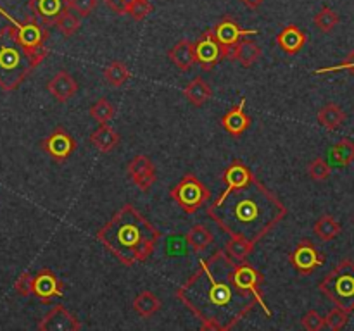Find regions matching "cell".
<instances>
[{
  "instance_id": "41",
  "label": "cell",
  "mask_w": 354,
  "mask_h": 331,
  "mask_svg": "<svg viewBox=\"0 0 354 331\" xmlns=\"http://www.w3.org/2000/svg\"><path fill=\"white\" fill-rule=\"evenodd\" d=\"M335 71H349L354 76V50L349 52L348 57L337 66H332V68H324V69H317L313 71L315 74H325V72H335Z\"/></svg>"
},
{
  "instance_id": "3",
  "label": "cell",
  "mask_w": 354,
  "mask_h": 331,
  "mask_svg": "<svg viewBox=\"0 0 354 331\" xmlns=\"http://www.w3.org/2000/svg\"><path fill=\"white\" fill-rule=\"evenodd\" d=\"M95 238L121 264L131 268L137 262H145L154 254L161 233L135 205L124 203L97 231Z\"/></svg>"
},
{
  "instance_id": "37",
  "label": "cell",
  "mask_w": 354,
  "mask_h": 331,
  "mask_svg": "<svg viewBox=\"0 0 354 331\" xmlns=\"http://www.w3.org/2000/svg\"><path fill=\"white\" fill-rule=\"evenodd\" d=\"M330 164L322 157L315 159V161L308 166V174H310V178L315 179V181H325V179L330 176Z\"/></svg>"
},
{
  "instance_id": "42",
  "label": "cell",
  "mask_w": 354,
  "mask_h": 331,
  "mask_svg": "<svg viewBox=\"0 0 354 331\" xmlns=\"http://www.w3.org/2000/svg\"><path fill=\"white\" fill-rule=\"evenodd\" d=\"M166 250H168V255H182L185 254V250H183V245H182V238L178 237V234H171V237L168 238V245H166Z\"/></svg>"
},
{
  "instance_id": "12",
  "label": "cell",
  "mask_w": 354,
  "mask_h": 331,
  "mask_svg": "<svg viewBox=\"0 0 354 331\" xmlns=\"http://www.w3.org/2000/svg\"><path fill=\"white\" fill-rule=\"evenodd\" d=\"M194 57L204 71H211L214 66L223 61V50L214 38L213 30L204 31L199 40L194 43Z\"/></svg>"
},
{
  "instance_id": "7",
  "label": "cell",
  "mask_w": 354,
  "mask_h": 331,
  "mask_svg": "<svg viewBox=\"0 0 354 331\" xmlns=\"http://www.w3.org/2000/svg\"><path fill=\"white\" fill-rule=\"evenodd\" d=\"M171 199L187 214H196L204 203L213 199L209 186L204 185L196 174H185L171 188Z\"/></svg>"
},
{
  "instance_id": "14",
  "label": "cell",
  "mask_w": 354,
  "mask_h": 331,
  "mask_svg": "<svg viewBox=\"0 0 354 331\" xmlns=\"http://www.w3.org/2000/svg\"><path fill=\"white\" fill-rule=\"evenodd\" d=\"M128 176H130L131 183L142 192H149L154 186L156 179H158V172H156V166L147 155L140 154L135 155L130 162H128Z\"/></svg>"
},
{
  "instance_id": "11",
  "label": "cell",
  "mask_w": 354,
  "mask_h": 331,
  "mask_svg": "<svg viewBox=\"0 0 354 331\" xmlns=\"http://www.w3.org/2000/svg\"><path fill=\"white\" fill-rule=\"evenodd\" d=\"M41 148L55 162H64L76 150V140L69 131H66L62 126H57L45 140H41Z\"/></svg>"
},
{
  "instance_id": "5",
  "label": "cell",
  "mask_w": 354,
  "mask_h": 331,
  "mask_svg": "<svg viewBox=\"0 0 354 331\" xmlns=\"http://www.w3.org/2000/svg\"><path fill=\"white\" fill-rule=\"evenodd\" d=\"M318 290L341 309L354 310V262L342 259L320 281Z\"/></svg>"
},
{
  "instance_id": "26",
  "label": "cell",
  "mask_w": 354,
  "mask_h": 331,
  "mask_svg": "<svg viewBox=\"0 0 354 331\" xmlns=\"http://www.w3.org/2000/svg\"><path fill=\"white\" fill-rule=\"evenodd\" d=\"M185 241L196 254H199V252L211 247V243L214 241V234L211 233L209 228L204 226V224H196V226L190 228V231L187 233Z\"/></svg>"
},
{
  "instance_id": "17",
  "label": "cell",
  "mask_w": 354,
  "mask_h": 331,
  "mask_svg": "<svg viewBox=\"0 0 354 331\" xmlns=\"http://www.w3.org/2000/svg\"><path fill=\"white\" fill-rule=\"evenodd\" d=\"M220 124L232 137L239 138L241 134H244L252 124V119L245 112V99H242L237 106L232 107L227 114H223V117L220 119Z\"/></svg>"
},
{
  "instance_id": "8",
  "label": "cell",
  "mask_w": 354,
  "mask_h": 331,
  "mask_svg": "<svg viewBox=\"0 0 354 331\" xmlns=\"http://www.w3.org/2000/svg\"><path fill=\"white\" fill-rule=\"evenodd\" d=\"M258 33V30H244V28H242L232 16H225L223 19L213 28L214 38H216L221 50H223V57L228 59V61H234V50L242 38L252 37V34Z\"/></svg>"
},
{
  "instance_id": "43",
  "label": "cell",
  "mask_w": 354,
  "mask_h": 331,
  "mask_svg": "<svg viewBox=\"0 0 354 331\" xmlns=\"http://www.w3.org/2000/svg\"><path fill=\"white\" fill-rule=\"evenodd\" d=\"M104 3H106L107 7H111V9L114 10V12H118V14H123V9H124V6H127L128 2H130V0H102Z\"/></svg>"
},
{
  "instance_id": "9",
  "label": "cell",
  "mask_w": 354,
  "mask_h": 331,
  "mask_svg": "<svg viewBox=\"0 0 354 331\" xmlns=\"http://www.w3.org/2000/svg\"><path fill=\"white\" fill-rule=\"evenodd\" d=\"M232 278H234V283L241 290H245V292H251L252 295L258 300L259 307L265 310L266 316H272V310L266 305L265 299H263L261 293V285L265 283V276L263 272H259L258 269L252 264H249L248 261H241L237 264H234V269H232Z\"/></svg>"
},
{
  "instance_id": "27",
  "label": "cell",
  "mask_w": 354,
  "mask_h": 331,
  "mask_svg": "<svg viewBox=\"0 0 354 331\" xmlns=\"http://www.w3.org/2000/svg\"><path fill=\"white\" fill-rule=\"evenodd\" d=\"M131 305H133V310L138 316L152 317L159 309H161V300H159V297L156 295L154 292L144 290V292H140L135 297Z\"/></svg>"
},
{
  "instance_id": "6",
  "label": "cell",
  "mask_w": 354,
  "mask_h": 331,
  "mask_svg": "<svg viewBox=\"0 0 354 331\" xmlns=\"http://www.w3.org/2000/svg\"><path fill=\"white\" fill-rule=\"evenodd\" d=\"M0 16L6 17L10 24L14 26V33H16L19 43L26 48L28 54L35 59L38 66L47 59L48 48L45 47V41L48 38V30L41 23H38L37 17L31 16L30 19H26L24 23L14 19L7 10H3L0 7Z\"/></svg>"
},
{
  "instance_id": "18",
  "label": "cell",
  "mask_w": 354,
  "mask_h": 331,
  "mask_svg": "<svg viewBox=\"0 0 354 331\" xmlns=\"http://www.w3.org/2000/svg\"><path fill=\"white\" fill-rule=\"evenodd\" d=\"M275 41L280 47V50L286 52L287 55H296L304 48L308 37L297 24H287V26L277 34Z\"/></svg>"
},
{
  "instance_id": "16",
  "label": "cell",
  "mask_w": 354,
  "mask_h": 331,
  "mask_svg": "<svg viewBox=\"0 0 354 331\" xmlns=\"http://www.w3.org/2000/svg\"><path fill=\"white\" fill-rule=\"evenodd\" d=\"M40 331H78L82 330V323L66 309L64 305L52 307L50 312L45 314L44 319L38 323Z\"/></svg>"
},
{
  "instance_id": "34",
  "label": "cell",
  "mask_w": 354,
  "mask_h": 331,
  "mask_svg": "<svg viewBox=\"0 0 354 331\" xmlns=\"http://www.w3.org/2000/svg\"><path fill=\"white\" fill-rule=\"evenodd\" d=\"M315 26L322 31V33H332L334 28L339 24V14L335 10H332L330 7H322L320 12L315 16L313 19Z\"/></svg>"
},
{
  "instance_id": "35",
  "label": "cell",
  "mask_w": 354,
  "mask_h": 331,
  "mask_svg": "<svg viewBox=\"0 0 354 331\" xmlns=\"http://www.w3.org/2000/svg\"><path fill=\"white\" fill-rule=\"evenodd\" d=\"M152 3L149 0H130V2L124 6L123 14H128L133 21H144L145 16L152 12Z\"/></svg>"
},
{
  "instance_id": "40",
  "label": "cell",
  "mask_w": 354,
  "mask_h": 331,
  "mask_svg": "<svg viewBox=\"0 0 354 331\" xmlns=\"http://www.w3.org/2000/svg\"><path fill=\"white\" fill-rule=\"evenodd\" d=\"M14 290H16L17 295L21 297L33 295V274L23 272V274L16 279V283H14Z\"/></svg>"
},
{
  "instance_id": "33",
  "label": "cell",
  "mask_w": 354,
  "mask_h": 331,
  "mask_svg": "<svg viewBox=\"0 0 354 331\" xmlns=\"http://www.w3.org/2000/svg\"><path fill=\"white\" fill-rule=\"evenodd\" d=\"M90 116H92V119H95L97 123L106 124L116 117V109H114V106L107 99H99L92 107H90Z\"/></svg>"
},
{
  "instance_id": "45",
  "label": "cell",
  "mask_w": 354,
  "mask_h": 331,
  "mask_svg": "<svg viewBox=\"0 0 354 331\" xmlns=\"http://www.w3.org/2000/svg\"><path fill=\"white\" fill-rule=\"evenodd\" d=\"M353 223H354V219H353Z\"/></svg>"
},
{
  "instance_id": "4",
  "label": "cell",
  "mask_w": 354,
  "mask_h": 331,
  "mask_svg": "<svg viewBox=\"0 0 354 331\" xmlns=\"http://www.w3.org/2000/svg\"><path fill=\"white\" fill-rule=\"evenodd\" d=\"M37 66L17 40L12 24L3 26L0 30V88L3 92L17 90Z\"/></svg>"
},
{
  "instance_id": "24",
  "label": "cell",
  "mask_w": 354,
  "mask_h": 331,
  "mask_svg": "<svg viewBox=\"0 0 354 331\" xmlns=\"http://www.w3.org/2000/svg\"><path fill=\"white\" fill-rule=\"evenodd\" d=\"M317 117H318V123H320L322 126L325 128V130L335 131L337 128L342 126V123L346 121L348 114L344 112V109H342L341 106L330 102V103H327V106H324L320 110H318Z\"/></svg>"
},
{
  "instance_id": "15",
  "label": "cell",
  "mask_w": 354,
  "mask_h": 331,
  "mask_svg": "<svg viewBox=\"0 0 354 331\" xmlns=\"http://www.w3.org/2000/svg\"><path fill=\"white\" fill-rule=\"evenodd\" d=\"M252 178H254L252 171L244 164V162L241 161V159H235V161H232V164L228 166V168L223 171V174H221V181L227 185V190H225V192L221 193L218 199H214L213 202H211V205H218V203H220L221 200L228 195V193L234 192V190H237V188H242V186H245Z\"/></svg>"
},
{
  "instance_id": "21",
  "label": "cell",
  "mask_w": 354,
  "mask_h": 331,
  "mask_svg": "<svg viewBox=\"0 0 354 331\" xmlns=\"http://www.w3.org/2000/svg\"><path fill=\"white\" fill-rule=\"evenodd\" d=\"M168 57L169 61H171L182 72L190 71V68L196 64V57H194V43L190 40H187V38L176 41V43L169 48Z\"/></svg>"
},
{
  "instance_id": "38",
  "label": "cell",
  "mask_w": 354,
  "mask_h": 331,
  "mask_svg": "<svg viewBox=\"0 0 354 331\" xmlns=\"http://www.w3.org/2000/svg\"><path fill=\"white\" fill-rule=\"evenodd\" d=\"M99 0H66L69 10H75L80 17H86L97 9Z\"/></svg>"
},
{
  "instance_id": "10",
  "label": "cell",
  "mask_w": 354,
  "mask_h": 331,
  "mask_svg": "<svg viewBox=\"0 0 354 331\" xmlns=\"http://www.w3.org/2000/svg\"><path fill=\"white\" fill-rule=\"evenodd\" d=\"M289 262L299 274L310 276L325 264V255L318 250L310 238H303L289 254Z\"/></svg>"
},
{
  "instance_id": "23",
  "label": "cell",
  "mask_w": 354,
  "mask_h": 331,
  "mask_svg": "<svg viewBox=\"0 0 354 331\" xmlns=\"http://www.w3.org/2000/svg\"><path fill=\"white\" fill-rule=\"evenodd\" d=\"M183 95H185V99L189 100L192 106L201 107L213 97V90H211L209 83L204 81L201 76H197L192 81L187 83L185 90H183Z\"/></svg>"
},
{
  "instance_id": "19",
  "label": "cell",
  "mask_w": 354,
  "mask_h": 331,
  "mask_svg": "<svg viewBox=\"0 0 354 331\" xmlns=\"http://www.w3.org/2000/svg\"><path fill=\"white\" fill-rule=\"evenodd\" d=\"M28 7L33 12V17L40 19L44 26H54L57 17L68 6L64 0H30Z\"/></svg>"
},
{
  "instance_id": "32",
  "label": "cell",
  "mask_w": 354,
  "mask_h": 331,
  "mask_svg": "<svg viewBox=\"0 0 354 331\" xmlns=\"http://www.w3.org/2000/svg\"><path fill=\"white\" fill-rule=\"evenodd\" d=\"M54 26L57 28L59 31H61L62 37L69 38L73 37V34L76 33V31L80 30V17L75 16V14L71 12V10L66 7L64 10H62L61 16L57 17V21L54 23Z\"/></svg>"
},
{
  "instance_id": "39",
  "label": "cell",
  "mask_w": 354,
  "mask_h": 331,
  "mask_svg": "<svg viewBox=\"0 0 354 331\" xmlns=\"http://www.w3.org/2000/svg\"><path fill=\"white\" fill-rule=\"evenodd\" d=\"M301 324H303L304 330L308 331H320L325 328V319L317 312V310L311 309L304 314L303 319H301Z\"/></svg>"
},
{
  "instance_id": "29",
  "label": "cell",
  "mask_w": 354,
  "mask_h": 331,
  "mask_svg": "<svg viewBox=\"0 0 354 331\" xmlns=\"http://www.w3.org/2000/svg\"><path fill=\"white\" fill-rule=\"evenodd\" d=\"M330 161L332 164L341 166V168H346V166L353 164L354 141L349 140V138H342V140H339L337 143L330 148Z\"/></svg>"
},
{
  "instance_id": "1",
  "label": "cell",
  "mask_w": 354,
  "mask_h": 331,
  "mask_svg": "<svg viewBox=\"0 0 354 331\" xmlns=\"http://www.w3.org/2000/svg\"><path fill=\"white\" fill-rule=\"evenodd\" d=\"M234 259L216 250L209 259H201L199 269L175 292L176 299L197 316L201 330L230 331L258 305L251 292L234 283Z\"/></svg>"
},
{
  "instance_id": "28",
  "label": "cell",
  "mask_w": 354,
  "mask_h": 331,
  "mask_svg": "<svg viewBox=\"0 0 354 331\" xmlns=\"http://www.w3.org/2000/svg\"><path fill=\"white\" fill-rule=\"evenodd\" d=\"M313 231L322 241H332L341 234L342 228H341V223H339L334 216H330V214H324V216L315 223Z\"/></svg>"
},
{
  "instance_id": "2",
  "label": "cell",
  "mask_w": 354,
  "mask_h": 331,
  "mask_svg": "<svg viewBox=\"0 0 354 331\" xmlns=\"http://www.w3.org/2000/svg\"><path fill=\"white\" fill-rule=\"evenodd\" d=\"M206 212L227 234L245 238L256 245L286 219L289 210L254 176L245 186L228 193L218 205L207 207Z\"/></svg>"
},
{
  "instance_id": "31",
  "label": "cell",
  "mask_w": 354,
  "mask_h": 331,
  "mask_svg": "<svg viewBox=\"0 0 354 331\" xmlns=\"http://www.w3.org/2000/svg\"><path fill=\"white\" fill-rule=\"evenodd\" d=\"M104 79L109 83L111 86L118 88V86H123L124 83L130 79V69L124 62L121 61H113L106 69H104Z\"/></svg>"
},
{
  "instance_id": "44",
  "label": "cell",
  "mask_w": 354,
  "mask_h": 331,
  "mask_svg": "<svg viewBox=\"0 0 354 331\" xmlns=\"http://www.w3.org/2000/svg\"><path fill=\"white\" fill-rule=\"evenodd\" d=\"M239 2H241L244 7H248V9L254 10L258 9V7H261L265 0H239Z\"/></svg>"
},
{
  "instance_id": "20",
  "label": "cell",
  "mask_w": 354,
  "mask_h": 331,
  "mask_svg": "<svg viewBox=\"0 0 354 331\" xmlns=\"http://www.w3.org/2000/svg\"><path fill=\"white\" fill-rule=\"evenodd\" d=\"M47 90L57 102L64 103L78 92V83L75 81L68 71H59L50 81L47 83Z\"/></svg>"
},
{
  "instance_id": "22",
  "label": "cell",
  "mask_w": 354,
  "mask_h": 331,
  "mask_svg": "<svg viewBox=\"0 0 354 331\" xmlns=\"http://www.w3.org/2000/svg\"><path fill=\"white\" fill-rule=\"evenodd\" d=\"M120 141H121L120 133H118L113 126H109L107 123L100 124V126L90 134V143H92L97 150L102 152V154H109V152H113L114 148L118 147Z\"/></svg>"
},
{
  "instance_id": "13",
  "label": "cell",
  "mask_w": 354,
  "mask_h": 331,
  "mask_svg": "<svg viewBox=\"0 0 354 331\" xmlns=\"http://www.w3.org/2000/svg\"><path fill=\"white\" fill-rule=\"evenodd\" d=\"M33 295L40 302L50 303L52 299H62L64 297V283L50 269H40L33 276Z\"/></svg>"
},
{
  "instance_id": "36",
  "label": "cell",
  "mask_w": 354,
  "mask_h": 331,
  "mask_svg": "<svg viewBox=\"0 0 354 331\" xmlns=\"http://www.w3.org/2000/svg\"><path fill=\"white\" fill-rule=\"evenodd\" d=\"M349 314H351V312H348V310H344V309H341V307L335 305L334 309H332L330 312H328L327 316L324 317L325 328H328V330H332V331L342 330V328L348 324Z\"/></svg>"
},
{
  "instance_id": "25",
  "label": "cell",
  "mask_w": 354,
  "mask_h": 331,
  "mask_svg": "<svg viewBox=\"0 0 354 331\" xmlns=\"http://www.w3.org/2000/svg\"><path fill=\"white\" fill-rule=\"evenodd\" d=\"M263 55V48L256 41L249 40L248 37L242 38L234 50V61L241 62L244 68H251L256 61Z\"/></svg>"
},
{
  "instance_id": "30",
  "label": "cell",
  "mask_w": 354,
  "mask_h": 331,
  "mask_svg": "<svg viewBox=\"0 0 354 331\" xmlns=\"http://www.w3.org/2000/svg\"><path fill=\"white\" fill-rule=\"evenodd\" d=\"M254 247L256 245L252 243V241L245 240V238L230 237V240H228L227 245H225V252H227L234 261L241 262V261H248L249 255L254 252Z\"/></svg>"
}]
</instances>
